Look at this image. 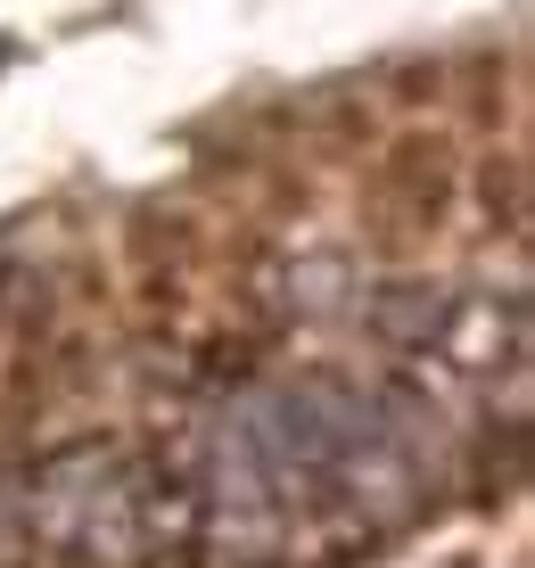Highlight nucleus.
Returning a JSON list of instances; mask_svg holds the SVG:
<instances>
[{"instance_id":"nucleus-1","label":"nucleus","mask_w":535,"mask_h":568,"mask_svg":"<svg viewBox=\"0 0 535 568\" xmlns=\"http://www.w3.org/2000/svg\"><path fill=\"white\" fill-rule=\"evenodd\" d=\"M33 503H42V527L67 552H108V560L132 552V486L115 454H91V445L58 454L42 469V486H33Z\"/></svg>"}]
</instances>
